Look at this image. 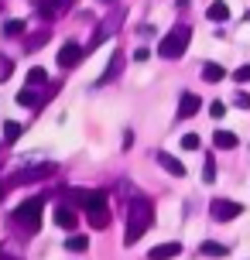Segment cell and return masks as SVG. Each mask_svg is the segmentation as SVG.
Masks as SVG:
<instances>
[{
	"label": "cell",
	"mask_w": 250,
	"mask_h": 260,
	"mask_svg": "<svg viewBox=\"0 0 250 260\" xmlns=\"http://www.w3.org/2000/svg\"><path fill=\"white\" fill-rule=\"evenodd\" d=\"M151 222H154V206H151V199L137 195L131 206H127V233H123V243L134 247V243L151 230Z\"/></svg>",
	"instance_id": "obj_1"
},
{
	"label": "cell",
	"mask_w": 250,
	"mask_h": 260,
	"mask_svg": "<svg viewBox=\"0 0 250 260\" xmlns=\"http://www.w3.org/2000/svg\"><path fill=\"white\" fill-rule=\"evenodd\" d=\"M82 209H86V219H89L92 230H106L110 226V206H106V192L100 188H76V192H69Z\"/></svg>",
	"instance_id": "obj_2"
},
{
	"label": "cell",
	"mask_w": 250,
	"mask_h": 260,
	"mask_svg": "<svg viewBox=\"0 0 250 260\" xmlns=\"http://www.w3.org/2000/svg\"><path fill=\"white\" fill-rule=\"evenodd\" d=\"M41 209H45V199L35 195V199H27V202H21V206L14 209L11 222H17V230H21V233L35 236L41 230Z\"/></svg>",
	"instance_id": "obj_3"
},
{
	"label": "cell",
	"mask_w": 250,
	"mask_h": 260,
	"mask_svg": "<svg viewBox=\"0 0 250 260\" xmlns=\"http://www.w3.org/2000/svg\"><path fill=\"white\" fill-rule=\"evenodd\" d=\"M189 41H192V27H185V24H175L161 38V58H182L185 55V48H189Z\"/></svg>",
	"instance_id": "obj_4"
},
{
	"label": "cell",
	"mask_w": 250,
	"mask_h": 260,
	"mask_svg": "<svg viewBox=\"0 0 250 260\" xmlns=\"http://www.w3.org/2000/svg\"><path fill=\"white\" fill-rule=\"evenodd\" d=\"M120 24H123V7H117V11H113V14H110V17L103 21V24L96 27V35L89 38V45H86V52H92V48H100V45H103L106 38H113Z\"/></svg>",
	"instance_id": "obj_5"
},
{
	"label": "cell",
	"mask_w": 250,
	"mask_h": 260,
	"mask_svg": "<svg viewBox=\"0 0 250 260\" xmlns=\"http://www.w3.org/2000/svg\"><path fill=\"white\" fill-rule=\"evenodd\" d=\"M209 212H212V219H216V222H230V219H237L240 212H243V206L233 202V199H212Z\"/></svg>",
	"instance_id": "obj_6"
},
{
	"label": "cell",
	"mask_w": 250,
	"mask_h": 260,
	"mask_svg": "<svg viewBox=\"0 0 250 260\" xmlns=\"http://www.w3.org/2000/svg\"><path fill=\"white\" fill-rule=\"evenodd\" d=\"M48 175H55L52 165H35V168H27V171H14L7 185H31V182H41V178H48Z\"/></svg>",
	"instance_id": "obj_7"
},
{
	"label": "cell",
	"mask_w": 250,
	"mask_h": 260,
	"mask_svg": "<svg viewBox=\"0 0 250 260\" xmlns=\"http://www.w3.org/2000/svg\"><path fill=\"white\" fill-rule=\"evenodd\" d=\"M72 4H76V0H38V14L45 21H58Z\"/></svg>",
	"instance_id": "obj_8"
},
{
	"label": "cell",
	"mask_w": 250,
	"mask_h": 260,
	"mask_svg": "<svg viewBox=\"0 0 250 260\" xmlns=\"http://www.w3.org/2000/svg\"><path fill=\"white\" fill-rule=\"evenodd\" d=\"M82 55H86V48H79L76 41H69V45H62V52H58V65L62 69H76L82 62Z\"/></svg>",
	"instance_id": "obj_9"
},
{
	"label": "cell",
	"mask_w": 250,
	"mask_h": 260,
	"mask_svg": "<svg viewBox=\"0 0 250 260\" xmlns=\"http://www.w3.org/2000/svg\"><path fill=\"white\" fill-rule=\"evenodd\" d=\"M123 65H127V55H123V52H113V55H110V65H106V72L100 76V82H96V86H106V82H113V79H120V72H123Z\"/></svg>",
	"instance_id": "obj_10"
},
{
	"label": "cell",
	"mask_w": 250,
	"mask_h": 260,
	"mask_svg": "<svg viewBox=\"0 0 250 260\" xmlns=\"http://www.w3.org/2000/svg\"><path fill=\"white\" fill-rule=\"evenodd\" d=\"M158 165H161L165 171H168L171 178H182V175H185V165L178 161V157H171L168 151H158Z\"/></svg>",
	"instance_id": "obj_11"
},
{
	"label": "cell",
	"mask_w": 250,
	"mask_h": 260,
	"mask_svg": "<svg viewBox=\"0 0 250 260\" xmlns=\"http://www.w3.org/2000/svg\"><path fill=\"white\" fill-rule=\"evenodd\" d=\"M178 253H182V243L171 240V243H158V247L147 253V260H171V257H178Z\"/></svg>",
	"instance_id": "obj_12"
},
{
	"label": "cell",
	"mask_w": 250,
	"mask_h": 260,
	"mask_svg": "<svg viewBox=\"0 0 250 260\" xmlns=\"http://www.w3.org/2000/svg\"><path fill=\"white\" fill-rule=\"evenodd\" d=\"M202 100H199L196 92H182V100H178V117H196Z\"/></svg>",
	"instance_id": "obj_13"
},
{
	"label": "cell",
	"mask_w": 250,
	"mask_h": 260,
	"mask_svg": "<svg viewBox=\"0 0 250 260\" xmlns=\"http://www.w3.org/2000/svg\"><path fill=\"white\" fill-rule=\"evenodd\" d=\"M55 222H58L62 230H76V226H79V216H76V209L58 206V209H55Z\"/></svg>",
	"instance_id": "obj_14"
},
{
	"label": "cell",
	"mask_w": 250,
	"mask_h": 260,
	"mask_svg": "<svg viewBox=\"0 0 250 260\" xmlns=\"http://www.w3.org/2000/svg\"><path fill=\"white\" fill-rule=\"evenodd\" d=\"M212 144H216L220 151H233V147L240 144V137L233 134V130H216V134H212Z\"/></svg>",
	"instance_id": "obj_15"
},
{
	"label": "cell",
	"mask_w": 250,
	"mask_h": 260,
	"mask_svg": "<svg viewBox=\"0 0 250 260\" xmlns=\"http://www.w3.org/2000/svg\"><path fill=\"white\" fill-rule=\"evenodd\" d=\"M48 38H52V31H48V27H45V31H35V35H27V38H24V52H38Z\"/></svg>",
	"instance_id": "obj_16"
},
{
	"label": "cell",
	"mask_w": 250,
	"mask_h": 260,
	"mask_svg": "<svg viewBox=\"0 0 250 260\" xmlns=\"http://www.w3.org/2000/svg\"><path fill=\"white\" fill-rule=\"evenodd\" d=\"M206 17H209L212 24H223L226 17H230V7H226L223 0H216V4H209V11H206Z\"/></svg>",
	"instance_id": "obj_17"
},
{
	"label": "cell",
	"mask_w": 250,
	"mask_h": 260,
	"mask_svg": "<svg viewBox=\"0 0 250 260\" xmlns=\"http://www.w3.org/2000/svg\"><path fill=\"white\" fill-rule=\"evenodd\" d=\"M202 79H206V82H223L226 69H223V65H216V62H209V65H202Z\"/></svg>",
	"instance_id": "obj_18"
},
{
	"label": "cell",
	"mask_w": 250,
	"mask_h": 260,
	"mask_svg": "<svg viewBox=\"0 0 250 260\" xmlns=\"http://www.w3.org/2000/svg\"><path fill=\"white\" fill-rule=\"evenodd\" d=\"M27 86H31V89H41V86H48V72H45L41 65H35V69L27 72Z\"/></svg>",
	"instance_id": "obj_19"
},
{
	"label": "cell",
	"mask_w": 250,
	"mask_h": 260,
	"mask_svg": "<svg viewBox=\"0 0 250 260\" xmlns=\"http://www.w3.org/2000/svg\"><path fill=\"white\" fill-rule=\"evenodd\" d=\"M17 103H21V106H41V96L31 89V86H24V89L17 92Z\"/></svg>",
	"instance_id": "obj_20"
},
{
	"label": "cell",
	"mask_w": 250,
	"mask_h": 260,
	"mask_svg": "<svg viewBox=\"0 0 250 260\" xmlns=\"http://www.w3.org/2000/svg\"><path fill=\"white\" fill-rule=\"evenodd\" d=\"M66 250H72V253H82V250H89V236H69V243H66Z\"/></svg>",
	"instance_id": "obj_21"
},
{
	"label": "cell",
	"mask_w": 250,
	"mask_h": 260,
	"mask_svg": "<svg viewBox=\"0 0 250 260\" xmlns=\"http://www.w3.org/2000/svg\"><path fill=\"white\" fill-rule=\"evenodd\" d=\"M202 253H206V257H226V253H230V250L223 247V243H212V240H206V243H202Z\"/></svg>",
	"instance_id": "obj_22"
},
{
	"label": "cell",
	"mask_w": 250,
	"mask_h": 260,
	"mask_svg": "<svg viewBox=\"0 0 250 260\" xmlns=\"http://www.w3.org/2000/svg\"><path fill=\"white\" fill-rule=\"evenodd\" d=\"M202 182H206V185H212V182H216V157H206V165H202Z\"/></svg>",
	"instance_id": "obj_23"
},
{
	"label": "cell",
	"mask_w": 250,
	"mask_h": 260,
	"mask_svg": "<svg viewBox=\"0 0 250 260\" xmlns=\"http://www.w3.org/2000/svg\"><path fill=\"white\" fill-rule=\"evenodd\" d=\"M17 137H21V123L17 120H7L4 123V141H17Z\"/></svg>",
	"instance_id": "obj_24"
},
{
	"label": "cell",
	"mask_w": 250,
	"mask_h": 260,
	"mask_svg": "<svg viewBox=\"0 0 250 260\" xmlns=\"http://www.w3.org/2000/svg\"><path fill=\"white\" fill-rule=\"evenodd\" d=\"M21 31H27L24 21H4V35H7V38H17Z\"/></svg>",
	"instance_id": "obj_25"
},
{
	"label": "cell",
	"mask_w": 250,
	"mask_h": 260,
	"mask_svg": "<svg viewBox=\"0 0 250 260\" xmlns=\"http://www.w3.org/2000/svg\"><path fill=\"white\" fill-rule=\"evenodd\" d=\"M178 144H182V151H199V134H182Z\"/></svg>",
	"instance_id": "obj_26"
},
{
	"label": "cell",
	"mask_w": 250,
	"mask_h": 260,
	"mask_svg": "<svg viewBox=\"0 0 250 260\" xmlns=\"http://www.w3.org/2000/svg\"><path fill=\"white\" fill-rule=\"evenodd\" d=\"M11 72H14V62L7 58V55H0V82H4V79H11Z\"/></svg>",
	"instance_id": "obj_27"
},
{
	"label": "cell",
	"mask_w": 250,
	"mask_h": 260,
	"mask_svg": "<svg viewBox=\"0 0 250 260\" xmlns=\"http://www.w3.org/2000/svg\"><path fill=\"white\" fill-rule=\"evenodd\" d=\"M209 117H212V120L226 117V103H220V100H212V103H209Z\"/></svg>",
	"instance_id": "obj_28"
},
{
	"label": "cell",
	"mask_w": 250,
	"mask_h": 260,
	"mask_svg": "<svg viewBox=\"0 0 250 260\" xmlns=\"http://www.w3.org/2000/svg\"><path fill=\"white\" fill-rule=\"evenodd\" d=\"M233 79H237L240 86H243V82H250V62H247V65H240L237 72H233Z\"/></svg>",
	"instance_id": "obj_29"
},
{
	"label": "cell",
	"mask_w": 250,
	"mask_h": 260,
	"mask_svg": "<svg viewBox=\"0 0 250 260\" xmlns=\"http://www.w3.org/2000/svg\"><path fill=\"white\" fill-rule=\"evenodd\" d=\"M233 103H237L240 110H247V106H250V96H247V92H237V100H233Z\"/></svg>",
	"instance_id": "obj_30"
},
{
	"label": "cell",
	"mask_w": 250,
	"mask_h": 260,
	"mask_svg": "<svg viewBox=\"0 0 250 260\" xmlns=\"http://www.w3.org/2000/svg\"><path fill=\"white\" fill-rule=\"evenodd\" d=\"M100 4H117V0H100Z\"/></svg>",
	"instance_id": "obj_31"
},
{
	"label": "cell",
	"mask_w": 250,
	"mask_h": 260,
	"mask_svg": "<svg viewBox=\"0 0 250 260\" xmlns=\"http://www.w3.org/2000/svg\"><path fill=\"white\" fill-rule=\"evenodd\" d=\"M0 11H4V4H0Z\"/></svg>",
	"instance_id": "obj_32"
},
{
	"label": "cell",
	"mask_w": 250,
	"mask_h": 260,
	"mask_svg": "<svg viewBox=\"0 0 250 260\" xmlns=\"http://www.w3.org/2000/svg\"><path fill=\"white\" fill-rule=\"evenodd\" d=\"M0 253H4V250H0Z\"/></svg>",
	"instance_id": "obj_33"
}]
</instances>
